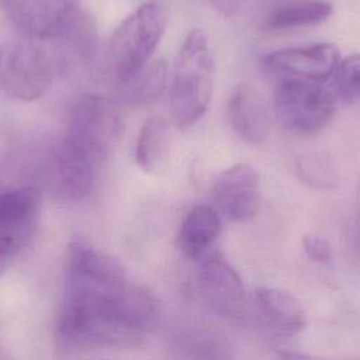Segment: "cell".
Wrapping results in <instances>:
<instances>
[{"label":"cell","instance_id":"obj_1","mask_svg":"<svg viewBox=\"0 0 360 360\" xmlns=\"http://www.w3.org/2000/svg\"><path fill=\"white\" fill-rule=\"evenodd\" d=\"M159 304L111 256L80 248L66 256L58 333L72 347H132L153 329Z\"/></svg>","mask_w":360,"mask_h":360},{"label":"cell","instance_id":"obj_2","mask_svg":"<svg viewBox=\"0 0 360 360\" xmlns=\"http://www.w3.org/2000/svg\"><path fill=\"white\" fill-rule=\"evenodd\" d=\"M214 90V58L202 30L184 38L174 63L170 107L179 129L193 127L208 110Z\"/></svg>","mask_w":360,"mask_h":360},{"label":"cell","instance_id":"obj_3","mask_svg":"<svg viewBox=\"0 0 360 360\" xmlns=\"http://www.w3.org/2000/svg\"><path fill=\"white\" fill-rule=\"evenodd\" d=\"M169 24V13L159 3H145L127 15L108 39V63L122 83L152 58Z\"/></svg>","mask_w":360,"mask_h":360},{"label":"cell","instance_id":"obj_4","mask_svg":"<svg viewBox=\"0 0 360 360\" xmlns=\"http://www.w3.org/2000/svg\"><path fill=\"white\" fill-rule=\"evenodd\" d=\"M273 105L278 121L288 131L308 135L330 122L338 98L333 90L319 82L285 77L274 90Z\"/></svg>","mask_w":360,"mask_h":360},{"label":"cell","instance_id":"obj_5","mask_svg":"<svg viewBox=\"0 0 360 360\" xmlns=\"http://www.w3.org/2000/svg\"><path fill=\"white\" fill-rule=\"evenodd\" d=\"M121 131L120 112L107 97L82 94L70 105L63 136L100 163L114 149Z\"/></svg>","mask_w":360,"mask_h":360},{"label":"cell","instance_id":"obj_6","mask_svg":"<svg viewBox=\"0 0 360 360\" xmlns=\"http://www.w3.org/2000/svg\"><path fill=\"white\" fill-rule=\"evenodd\" d=\"M96 166L97 162L89 153L62 135L45 159L44 188L58 202H79L91 193Z\"/></svg>","mask_w":360,"mask_h":360},{"label":"cell","instance_id":"obj_7","mask_svg":"<svg viewBox=\"0 0 360 360\" xmlns=\"http://www.w3.org/2000/svg\"><path fill=\"white\" fill-rule=\"evenodd\" d=\"M53 79V62L34 39L3 45L0 87L14 100L31 103L42 97Z\"/></svg>","mask_w":360,"mask_h":360},{"label":"cell","instance_id":"obj_8","mask_svg":"<svg viewBox=\"0 0 360 360\" xmlns=\"http://www.w3.org/2000/svg\"><path fill=\"white\" fill-rule=\"evenodd\" d=\"M41 190L25 186L0 193V269L32 239L41 215Z\"/></svg>","mask_w":360,"mask_h":360},{"label":"cell","instance_id":"obj_9","mask_svg":"<svg viewBox=\"0 0 360 360\" xmlns=\"http://www.w3.org/2000/svg\"><path fill=\"white\" fill-rule=\"evenodd\" d=\"M0 8L28 39H58L83 10L80 0H0Z\"/></svg>","mask_w":360,"mask_h":360},{"label":"cell","instance_id":"obj_10","mask_svg":"<svg viewBox=\"0 0 360 360\" xmlns=\"http://www.w3.org/2000/svg\"><path fill=\"white\" fill-rule=\"evenodd\" d=\"M197 285L202 300L218 315L239 321L245 316L248 297L233 266L218 252H208L197 267Z\"/></svg>","mask_w":360,"mask_h":360},{"label":"cell","instance_id":"obj_11","mask_svg":"<svg viewBox=\"0 0 360 360\" xmlns=\"http://www.w3.org/2000/svg\"><path fill=\"white\" fill-rule=\"evenodd\" d=\"M217 212L235 222L253 218L260 207L259 174L249 163H238L224 170L211 190Z\"/></svg>","mask_w":360,"mask_h":360},{"label":"cell","instance_id":"obj_12","mask_svg":"<svg viewBox=\"0 0 360 360\" xmlns=\"http://www.w3.org/2000/svg\"><path fill=\"white\" fill-rule=\"evenodd\" d=\"M340 62L339 49L329 42L277 49L264 56L269 69L290 79L322 82L332 76Z\"/></svg>","mask_w":360,"mask_h":360},{"label":"cell","instance_id":"obj_13","mask_svg":"<svg viewBox=\"0 0 360 360\" xmlns=\"http://www.w3.org/2000/svg\"><path fill=\"white\" fill-rule=\"evenodd\" d=\"M232 131L246 143L260 145L270 135V114L264 97L249 83L238 84L228 103Z\"/></svg>","mask_w":360,"mask_h":360},{"label":"cell","instance_id":"obj_14","mask_svg":"<svg viewBox=\"0 0 360 360\" xmlns=\"http://www.w3.org/2000/svg\"><path fill=\"white\" fill-rule=\"evenodd\" d=\"M255 305L264 325L281 338L294 336L305 328L307 316L301 302L285 290L260 287L255 292Z\"/></svg>","mask_w":360,"mask_h":360},{"label":"cell","instance_id":"obj_15","mask_svg":"<svg viewBox=\"0 0 360 360\" xmlns=\"http://www.w3.org/2000/svg\"><path fill=\"white\" fill-rule=\"evenodd\" d=\"M221 232V217L211 205H194L184 215L179 231V246L190 259L205 256Z\"/></svg>","mask_w":360,"mask_h":360},{"label":"cell","instance_id":"obj_16","mask_svg":"<svg viewBox=\"0 0 360 360\" xmlns=\"http://www.w3.org/2000/svg\"><path fill=\"white\" fill-rule=\"evenodd\" d=\"M332 14V4L325 0H297L274 8L264 21L267 30L288 31L316 27Z\"/></svg>","mask_w":360,"mask_h":360},{"label":"cell","instance_id":"obj_17","mask_svg":"<svg viewBox=\"0 0 360 360\" xmlns=\"http://www.w3.org/2000/svg\"><path fill=\"white\" fill-rule=\"evenodd\" d=\"M170 145L169 125L163 118H148L138 134L135 162L145 173H155L167 156Z\"/></svg>","mask_w":360,"mask_h":360},{"label":"cell","instance_id":"obj_18","mask_svg":"<svg viewBox=\"0 0 360 360\" xmlns=\"http://www.w3.org/2000/svg\"><path fill=\"white\" fill-rule=\"evenodd\" d=\"M167 62L163 58L149 60L139 72L124 82L122 100L131 105L155 103L166 89Z\"/></svg>","mask_w":360,"mask_h":360},{"label":"cell","instance_id":"obj_19","mask_svg":"<svg viewBox=\"0 0 360 360\" xmlns=\"http://www.w3.org/2000/svg\"><path fill=\"white\" fill-rule=\"evenodd\" d=\"M295 170L301 180L311 187L330 188L338 184L333 159L325 152H307L295 158Z\"/></svg>","mask_w":360,"mask_h":360},{"label":"cell","instance_id":"obj_20","mask_svg":"<svg viewBox=\"0 0 360 360\" xmlns=\"http://www.w3.org/2000/svg\"><path fill=\"white\" fill-rule=\"evenodd\" d=\"M359 55L353 53L340 60L335 70V96L345 105L359 101Z\"/></svg>","mask_w":360,"mask_h":360},{"label":"cell","instance_id":"obj_21","mask_svg":"<svg viewBox=\"0 0 360 360\" xmlns=\"http://www.w3.org/2000/svg\"><path fill=\"white\" fill-rule=\"evenodd\" d=\"M302 246L308 257L314 262L323 263L332 257V246L322 236L308 233L302 238Z\"/></svg>","mask_w":360,"mask_h":360},{"label":"cell","instance_id":"obj_22","mask_svg":"<svg viewBox=\"0 0 360 360\" xmlns=\"http://www.w3.org/2000/svg\"><path fill=\"white\" fill-rule=\"evenodd\" d=\"M277 360H314L311 356L292 350H280L277 352Z\"/></svg>","mask_w":360,"mask_h":360},{"label":"cell","instance_id":"obj_23","mask_svg":"<svg viewBox=\"0 0 360 360\" xmlns=\"http://www.w3.org/2000/svg\"><path fill=\"white\" fill-rule=\"evenodd\" d=\"M1 58H3V44L0 42V70H1Z\"/></svg>","mask_w":360,"mask_h":360}]
</instances>
